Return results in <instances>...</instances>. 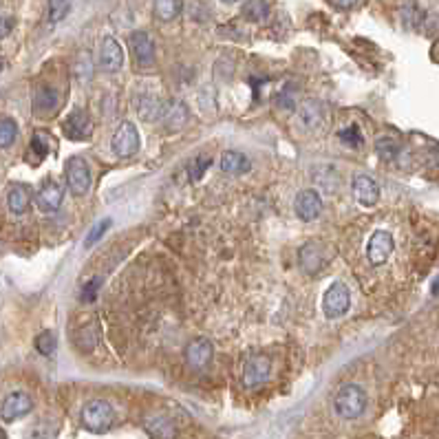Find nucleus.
I'll return each mask as SVG.
<instances>
[{"mask_svg":"<svg viewBox=\"0 0 439 439\" xmlns=\"http://www.w3.org/2000/svg\"><path fill=\"white\" fill-rule=\"evenodd\" d=\"M367 409V393L357 384H345L333 397V411L343 419L360 417Z\"/></svg>","mask_w":439,"mask_h":439,"instance_id":"1","label":"nucleus"},{"mask_svg":"<svg viewBox=\"0 0 439 439\" xmlns=\"http://www.w3.org/2000/svg\"><path fill=\"white\" fill-rule=\"evenodd\" d=\"M82 426L91 433H106L113 426V419H115V411L113 406L104 400H91L84 404L82 409Z\"/></svg>","mask_w":439,"mask_h":439,"instance_id":"2","label":"nucleus"},{"mask_svg":"<svg viewBox=\"0 0 439 439\" xmlns=\"http://www.w3.org/2000/svg\"><path fill=\"white\" fill-rule=\"evenodd\" d=\"M351 305V291L345 283H333L327 291H324L322 298V312L327 318H340L349 312Z\"/></svg>","mask_w":439,"mask_h":439,"instance_id":"3","label":"nucleus"},{"mask_svg":"<svg viewBox=\"0 0 439 439\" xmlns=\"http://www.w3.org/2000/svg\"><path fill=\"white\" fill-rule=\"evenodd\" d=\"M64 174H67V184H69V190L73 194L82 197V194L89 192V188H91V168L87 164V159L71 157L67 161V166H64Z\"/></svg>","mask_w":439,"mask_h":439,"instance_id":"4","label":"nucleus"},{"mask_svg":"<svg viewBox=\"0 0 439 439\" xmlns=\"http://www.w3.org/2000/svg\"><path fill=\"white\" fill-rule=\"evenodd\" d=\"M269 373H272L269 357L263 353H254L243 364V384L248 388H258L269 380Z\"/></svg>","mask_w":439,"mask_h":439,"instance_id":"5","label":"nucleus"},{"mask_svg":"<svg viewBox=\"0 0 439 439\" xmlns=\"http://www.w3.org/2000/svg\"><path fill=\"white\" fill-rule=\"evenodd\" d=\"M393 250H395V241H393L391 232H386V230L373 232L371 238H369V246H367L369 263L371 265H384L388 261V256L393 254Z\"/></svg>","mask_w":439,"mask_h":439,"instance_id":"6","label":"nucleus"},{"mask_svg":"<svg viewBox=\"0 0 439 439\" xmlns=\"http://www.w3.org/2000/svg\"><path fill=\"white\" fill-rule=\"evenodd\" d=\"M113 151L120 157H131L139 151V131L133 122H124L117 128L115 137H113Z\"/></svg>","mask_w":439,"mask_h":439,"instance_id":"7","label":"nucleus"},{"mask_svg":"<svg viewBox=\"0 0 439 439\" xmlns=\"http://www.w3.org/2000/svg\"><path fill=\"white\" fill-rule=\"evenodd\" d=\"M128 44H131V53L139 67H153L155 64V44L146 31H133L131 38H128Z\"/></svg>","mask_w":439,"mask_h":439,"instance_id":"8","label":"nucleus"},{"mask_svg":"<svg viewBox=\"0 0 439 439\" xmlns=\"http://www.w3.org/2000/svg\"><path fill=\"white\" fill-rule=\"evenodd\" d=\"M62 131L69 139H75V141H84L91 137L93 133V122L89 117L87 110H73L71 115L64 120L62 124Z\"/></svg>","mask_w":439,"mask_h":439,"instance_id":"9","label":"nucleus"},{"mask_svg":"<svg viewBox=\"0 0 439 439\" xmlns=\"http://www.w3.org/2000/svg\"><path fill=\"white\" fill-rule=\"evenodd\" d=\"M212 355H215V347L208 338H194L186 347V362L192 369H205L212 362Z\"/></svg>","mask_w":439,"mask_h":439,"instance_id":"10","label":"nucleus"},{"mask_svg":"<svg viewBox=\"0 0 439 439\" xmlns=\"http://www.w3.org/2000/svg\"><path fill=\"white\" fill-rule=\"evenodd\" d=\"M31 409H34V400L23 391H15L5 397L3 406H0V415H3L5 421H13L31 413Z\"/></svg>","mask_w":439,"mask_h":439,"instance_id":"11","label":"nucleus"},{"mask_svg":"<svg viewBox=\"0 0 439 439\" xmlns=\"http://www.w3.org/2000/svg\"><path fill=\"white\" fill-rule=\"evenodd\" d=\"M351 188H353V197H355V201L360 203V205H364V208L376 205L378 199H380V188H378V184L373 182L371 177H367V174H357V177L353 179Z\"/></svg>","mask_w":439,"mask_h":439,"instance_id":"12","label":"nucleus"},{"mask_svg":"<svg viewBox=\"0 0 439 439\" xmlns=\"http://www.w3.org/2000/svg\"><path fill=\"white\" fill-rule=\"evenodd\" d=\"M320 208H322V201H320V194L316 190H303L296 194L294 210H296L298 219L314 221L320 215Z\"/></svg>","mask_w":439,"mask_h":439,"instance_id":"13","label":"nucleus"},{"mask_svg":"<svg viewBox=\"0 0 439 439\" xmlns=\"http://www.w3.org/2000/svg\"><path fill=\"white\" fill-rule=\"evenodd\" d=\"M135 108H137V115L146 122H157L159 117H164V113H166L164 100H161L159 95H153V93L137 95Z\"/></svg>","mask_w":439,"mask_h":439,"instance_id":"14","label":"nucleus"},{"mask_svg":"<svg viewBox=\"0 0 439 439\" xmlns=\"http://www.w3.org/2000/svg\"><path fill=\"white\" fill-rule=\"evenodd\" d=\"M64 199V190L60 188L58 182H53V179H49V182H44L36 194V203L38 208L42 210V212H56V210L60 208Z\"/></svg>","mask_w":439,"mask_h":439,"instance_id":"15","label":"nucleus"},{"mask_svg":"<svg viewBox=\"0 0 439 439\" xmlns=\"http://www.w3.org/2000/svg\"><path fill=\"white\" fill-rule=\"evenodd\" d=\"M100 64L104 71H120L124 64V51L115 38H104L102 49H100Z\"/></svg>","mask_w":439,"mask_h":439,"instance_id":"16","label":"nucleus"},{"mask_svg":"<svg viewBox=\"0 0 439 439\" xmlns=\"http://www.w3.org/2000/svg\"><path fill=\"white\" fill-rule=\"evenodd\" d=\"M327 258H324V250L318 246V243L309 241L307 246L300 250V265L307 274H316L324 267Z\"/></svg>","mask_w":439,"mask_h":439,"instance_id":"17","label":"nucleus"},{"mask_svg":"<svg viewBox=\"0 0 439 439\" xmlns=\"http://www.w3.org/2000/svg\"><path fill=\"white\" fill-rule=\"evenodd\" d=\"M144 428L153 439H174L177 437L174 424L164 415H151L144 421Z\"/></svg>","mask_w":439,"mask_h":439,"instance_id":"18","label":"nucleus"},{"mask_svg":"<svg viewBox=\"0 0 439 439\" xmlns=\"http://www.w3.org/2000/svg\"><path fill=\"white\" fill-rule=\"evenodd\" d=\"M300 120L309 131H318L324 126V108L316 100H307L300 108Z\"/></svg>","mask_w":439,"mask_h":439,"instance_id":"19","label":"nucleus"},{"mask_svg":"<svg viewBox=\"0 0 439 439\" xmlns=\"http://www.w3.org/2000/svg\"><path fill=\"white\" fill-rule=\"evenodd\" d=\"M252 168L250 159L238 151H227L221 157V170L227 174H246Z\"/></svg>","mask_w":439,"mask_h":439,"instance_id":"20","label":"nucleus"},{"mask_svg":"<svg viewBox=\"0 0 439 439\" xmlns=\"http://www.w3.org/2000/svg\"><path fill=\"white\" fill-rule=\"evenodd\" d=\"M7 205L13 215H25L31 205V192L27 186H13L7 194Z\"/></svg>","mask_w":439,"mask_h":439,"instance_id":"21","label":"nucleus"},{"mask_svg":"<svg viewBox=\"0 0 439 439\" xmlns=\"http://www.w3.org/2000/svg\"><path fill=\"white\" fill-rule=\"evenodd\" d=\"M58 108V93L51 87H40L34 100V110L38 115H51Z\"/></svg>","mask_w":439,"mask_h":439,"instance_id":"22","label":"nucleus"},{"mask_svg":"<svg viewBox=\"0 0 439 439\" xmlns=\"http://www.w3.org/2000/svg\"><path fill=\"white\" fill-rule=\"evenodd\" d=\"M314 182L324 190V192H336V188L340 186V177H338V170L333 166H322V168H316L314 170Z\"/></svg>","mask_w":439,"mask_h":439,"instance_id":"23","label":"nucleus"},{"mask_svg":"<svg viewBox=\"0 0 439 439\" xmlns=\"http://www.w3.org/2000/svg\"><path fill=\"white\" fill-rule=\"evenodd\" d=\"M182 5H184V0H155V3H153L155 15L159 20H164V23L174 20L179 15V11H182Z\"/></svg>","mask_w":439,"mask_h":439,"instance_id":"24","label":"nucleus"},{"mask_svg":"<svg viewBox=\"0 0 439 439\" xmlns=\"http://www.w3.org/2000/svg\"><path fill=\"white\" fill-rule=\"evenodd\" d=\"M186 117H188V108L182 102H172L164 113V122L168 131H177L179 126H184Z\"/></svg>","mask_w":439,"mask_h":439,"instance_id":"25","label":"nucleus"},{"mask_svg":"<svg viewBox=\"0 0 439 439\" xmlns=\"http://www.w3.org/2000/svg\"><path fill=\"white\" fill-rule=\"evenodd\" d=\"M269 13V5L267 0H248L246 7H243V15L252 23H263Z\"/></svg>","mask_w":439,"mask_h":439,"instance_id":"26","label":"nucleus"},{"mask_svg":"<svg viewBox=\"0 0 439 439\" xmlns=\"http://www.w3.org/2000/svg\"><path fill=\"white\" fill-rule=\"evenodd\" d=\"M18 137V124L11 117L0 120V148H9V146Z\"/></svg>","mask_w":439,"mask_h":439,"instance_id":"27","label":"nucleus"},{"mask_svg":"<svg viewBox=\"0 0 439 439\" xmlns=\"http://www.w3.org/2000/svg\"><path fill=\"white\" fill-rule=\"evenodd\" d=\"M49 151H51V135L46 131H36L31 137V153H36L38 159H42L44 155H49Z\"/></svg>","mask_w":439,"mask_h":439,"instance_id":"28","label":"nucleus"},{"mask_svg":"<svg viewBox=\"0 0 439 439\" xmlns=\"http://www.w3.org/2000/svg\"><path fill=\"white\" fill-rule=\"evenodd\" d=\"M71 11V0H49V20L60 23L69 15Z\"/></svg>","mask_w":439,"mask_h":439,"instance_id":"29","label":"nucleus"},{"mask_svg":"<svg viewBox=\"0 0 439 439\" xmlns=\"http://www.w3.org/2000/svg\"><path fill=\"white\" fill-rule=\"evenodd\" d=\"M75 343H77V347L82 349V351H93V347L97 345V331H95V327L87 324V327L79 329L77 336H75Z\"/></svg>","mask_w":439,"mask_h":439,"instance_id":"30","label":"nucleus"},{"mask_svg":"<svg viewBox=\"0 0 439 439\" xmlns=\"http://www.w3.org/2000/svg\"><path fill=\"white\" fill-rule=\"evenodd\" d=\"M56 333L53 331H49V329H44V331H40L38 336H36V349H38V353H42V355H51L53 351H56Z\"/></svg>","mask_w":439,"mask_h":439,"instance_id":"31","label":"nucleus"},{"mask_svg":"<svg viewBox=\"0 0 439 439\" xmlns=\"http://www.w3.org/2000/svg\"><path fill=\"white\" fill-rule=\"evenodd\" d=\"M376 148H378V153H380L382 159H388V161H391V159H395L397 153H400V141L393 139V137H382V139H378Z\"/></svg>","mask_w":439,"mask_h":439,"instance_id":"32","label":"nucleus"},{"mask_svg":"<svg viewBox=\"0 0 439 439\" xmlns=\"http://www.w3.org/2000/svg\"><path fill=\"white\" fill-rule=\"evenodd\" d=\"M212 166V159H210L208 155H201V157H197L190 164V168H188V177H190V182L194 184V182H199V179L205 174V170Z\"/></svg>","mask_w":439,"mask_h":439,"instance_id":"33","label":"nucleus"},{"mask_svg":"<svg viewBox=\"0 0 439 439\" xmlns=\"http://www.w3.org/2000/svg\"><path fill=\"white\" fill-rule=\"evenodd\" d=\"M338 139L343 141V144H347V146H351V148H355V146H362L360 128H357L355 124H351V126L343 128V131L338 133Z\"/></svg>","mask_w":439,"mask_h":439,"instance_id":"34","label":"nucleus"},{"mask_svg":"<svg viewBox=\"0 0 439 439\" xmlns=\"http://www.w3.org/2000/svg\"><path fill=\"white\" fill-rule=\"evenodd\" d=\"M402 20L406 27H417L421 20H424V11H421L417 5H404L402 7Z\"/></svg>","mask_w":439,"mask_h":439,"instance_id":"35","label":"nucleus"},{"mask_svg":"<svg viewBox=\"0 0 439 439\" xmlns=\"http://www.w3.org/2000/svg\"><path fill=\"white\" fill-rule=\"evenodd\" d=\"M110 227V219H102V221H97L93 227H91V232L87 234V241H84V246L87 248H91V246H95L97 241H100L102 236H104V232Z\"/></svg>","mask_w":439,"mask_h":439,"instance_id":"36","label":"nucleus"},{"mask_svg":"<svg viewBox=\"0 0 439 439\" xmlns=\"http://www.w3.org/2000/svg\"><path fill=\"white\" fill-rule=\"evenodd\" d=\"M100 285H102V279H93V281H89L84 287H82V298L84 303H89V300H93L95 298V294H97V289H100Z\"/></svg>","mask_w":439,"mask_h":439,"instance_id":"37","label":"nucleus"},{"mask_svg":"<svg viewBox=\"0 0 439 439\" xmlns=\"http://www.w3.org/2000/svg\"><path fill=\"white\" fill-rule=\"evenodd\" d=\"M11 29H13V20L11 18H0V40L7 38L11 34Z\"/></svg>","mask_w":439,"mask_h":439,"instance_id":"38","label":"nucleus"},{"mask_svg":"<svg viewBox=\"0 0 439 439\" xmlns=\"http://www.w3.org/2000/svg\"><path fill=\"white\" fill-rule=\"evenodd\" d=\"M329 3L333 7H338V9H351L357 3V0H329Z\"/></svg>","mask_w":439,"mask_h":439,"instance_id":"39","label":"nucleus"},{"mask_svg":"<svg viewBox=\"0 0 439 439\" xmlns=\"http://www.w3.org/2000/svg\"><path fill=\"white\" fill-rule=\"evenodd\" d=\"M431 289H433V294H435V296L439 294V276L435 279V283H433V287H431Z\"/></svg>","mask_w":439,"mask_h":439,"instance_id":"40","label":"nucleus"},{"mask_svg":"<svg viewBox=\"0 0 439 439\" xmlns=\"http://www.w3.org/2000/svg\"><path fill=\"white\" fill-rule=\"evenodd\" d=\"M223 3H227V5H232V3H238V0H223Z\"/></svg>","mask_w":439,"mask_h":439,"instance_id":"41","label":"nucleus"},{"mask_svg":"<svg viewBox=\"0 0 439 439\" xmlns=\"http://www.w3.org/2000/svg\"><path fill=\"white\" fill-rule=\"evenodd\" d=\"M3 67H5V62H3V58H0V71H3Z\"/></svg>","mask_w":439,"mask_h":439,"instance_id":"42","label":"nucleus"}]
</instances>
